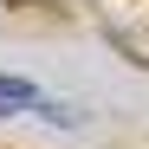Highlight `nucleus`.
I'll list each match as a JSON object with an SVG mask.
<instances>
[{
	"mask_svg": "<svg viewBox=\"0 0 149 149\" xmlns=\"http://www.w3.org/2000/svg\"><path fill=\"white\" fill-rule=\"evenodd\" d=\"M26 104H39V91L26 78H0V117H13V110H26Z\"/></svg>",
	"mask_w": 149,
	"mask_h": 149,
	"instance_id": "obj_1",
	"label": "nucleus"
},
{
	"mask_svg": "<svg viewBox=\"0 0 149 149\" xmlns=\"http://www.w3.org/2000/svg\"><path fill=\"white\" fill-rule=\"evenodd\" d=\"M45 123H84V110H71V104H45V97H39V104H33Z\"/></svg>",
	"mask_w": 149,
	"mask_h": 149,
	"instance_id": "obj_2",
	"label": "nucleus"
},
{
	"mask_svg": "<svg viewBox=\"0 0 149 149\" xmlns=\"http://www.w3.org/2000/svg\"><path fill=\"white\" fill-rule=\"evenodd\" d=\"M7 7H52V0H7Z\"/></svg>",
	"mask_w": 149,
	"mask_h": 149,
	"instance_id": "obj_3",
	"label": "nucleus"
}]
</instances>
